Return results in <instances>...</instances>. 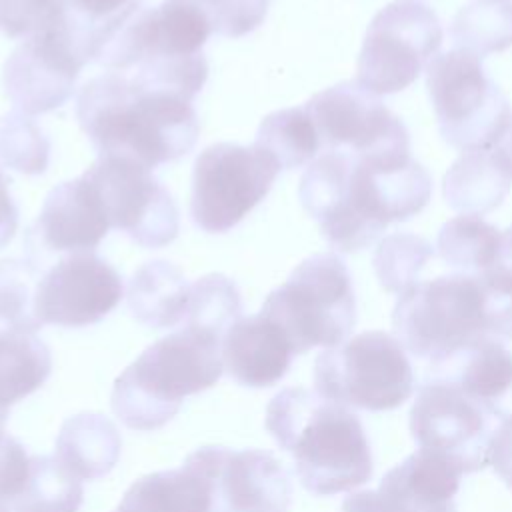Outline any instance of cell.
<instances>
[{"instance_id":"cb8c5ba5","label":"cell","mask_w":512,"mask_h":512,"mask_svg":"<svg viewBox=\"0 0 512 512\" xmlns=\"http://www.w3.org/2000/svg\"><path fill=\"white\" fill-rule=\"evenodd\" d=\"M120 450V432L108 416L80 412L60 426L54 456L80 480H98L118 464Z\"/></svg>"},{"instance_id":"8fae6325","label":"cell","mask_w":512,"mask_h":512,"mask_svg":"<svg viewBox=\"0 0 512 512\" xmlns=\"http://www.w3.org/2000/svg\"><path fill=\"white\" fill-rule=\"evenodd\" d=\"M278 172L280 166L254 144L204 148L192 172V222L210 234L228 232L266 198Z\"/></svg>"},{"instance_id":"52a82bcc","label":"cell","mask_w":512,"mask_h":512,"mask_svg":"<svg viewBox=\"0 0 512 512\" xmlns=\"http://www.w3.org/2000/svg\"><path fill=\"white\" fill-rule=\"evenodd\" d=\"M426 88L440 134L450 146L462 152L498 146L512 112L480 56L460 48L434 56L426 68Z\"/></svg>"},{"instance_id":"9a60e30c","label":"cell","mask_w":512,"mask_h":512,"mask_svg":"<svg viewBox=\"0 0 512 512\" xmlns=\"http://www.w3.org/2000/svg\"><path fill=\"white\" fill-rule=\"evenodd\" d=\"M122 296V278L104 258L94 252L66 254L40 274L36 316L42 326L82 328L100 322Z\"/></svg>"},{"instance_id":"8d00e7d4","label":"cell","mask_w":512,"mask_h":512,"mask_svg":"<svg viewBox=\"0 0 512 512\" xmlns=\"http://www.w3.org/2000/svg\"><path fill=\"white\" fill-rule=\"evenodd\" d=\"M10 180L0 170V248H4L16 234L18 228V208L8 192Z\"/></svg>"},{"instance_id":"ac0fdd59","label":"cell","mask_w":512,"mask_h":512,"mask_svg":"<svg viewBox=\"0 0 512 512\" xmlns=\"http://www.w3.org/2000/svg\"><path fill=\"white\" fill-rule=\"evenodd\" d=\"M226 446H202L176 470L138 478L114 512H226L220 498V462Z\"/></svg>"},{"instance_id":"44dd1931","label":"cell","mask_w":512,"mask_h":512,"mask_svg":"<svg viewBox=\"0 0 512 512\" xmlns=\"http://www.w3.org/2000/svg\"><path fill=\"white\" fill-rule=\"evenodd\" d=\"M462 474L448 458L420 448L384 474L378 494L390 512H456Z\"/></svg>"},{"instance_id":"30bf717a","label":"cell","mask_w":512,"mask_h":512,"mask_svg":"<svg viewBox=\"0 0 512 512\" xmlns=\"http://www.w3.org/2000/svg\"><path fill=\"white\" fill-rule=\"evenodd\" d=\"M88 62L90 52L60 2L56 14L6 58L2 86L16 110L44 114L68 102Z\"/></svg>"},{"instance_id":"74e56055","label":"cell","mask_w":512,"mask_h":512,"mask_svg":"<svg viewBox=\"0 0 512 512\" xmlns=\"http://www.w3.org/2000/svg\"><path fill=\"white\" fill-rule=\"evenodd\" d=\"M342 512H390L382 502L378 490H362L350 494L342 502Z\"/></svg>"},{"instance_id":"d6a6232c","label":"cell","mask_w":512,"mask_h":512,"mask_svg":"<svg viewBox=\"0 0 512 512\" xmlns=\"http://www.w3.org/2000/svg\"><path fill=\"white\" fill-rule=\"evenodd\" d=\"M432 258V246L414 234H390L386 236L374 254V270L380 284L394 294H402L418 276L426 262Z\"/></svg>"},{"instance_id":"836d02e7","label":"cell","mask_w":512,"mask_h":512,"mask_svg":"<svg viewBox=\"0 0 512 512\" xmlns=\"http://www.w3.org/2000/svg\"><path fill=\"white\" fill-rule=\"evenodd\" d=\"M208 18L214 34L240 38L256 30L268 12L270 0H192Z\"/></svg>"},{"instance_id":"60d3db41","label":"cell","mask_w":512,"mask_h":512,"mask_svg":"<svg viewBox=\"0 0 512 512\" xmlns=\"http://www.w3.org/2000/svg\"><path fill=\"white\" fill-rule=\"evenodd\" d=\"M6 420H8V408L0 404V440L4 436V426H6Z\"/></svg>"},{"instance_id":"2e32d148","label":"cell","mask_w":512,"mask_h":512,"mask_svg":"<svg viewBox=\"0 0 512 512\" xmlns=\"http://www.w3.org/2000/svg\"><path fill=\"white\" fill-rule=\"evenodd\" d=\"M108 230L100 198L80 174L54 186L44 198L40 214L26 234L28 258L44 268L46 254L94 252Z\"/></svg>"},{"instance_id":"5b68a950","label":"cell","mask_w":512,"mask_h":512,"mask_svg":"<svg viewBox=\"0 0 512 512\" xmlns=\"http://www.w3.org/2000/svg\"><path fill=\"white\" fill-rule=\"evenodd\" d=\"M224 372L222 338L192 326L150 344L112 386L114 416L132 430H158L186 396L214 386Z\"/></svg>"},{"instance_id":"1f68e13d","label":"cell","mask_w":512,"mask_h":512,"mask_svg":"<svg viewBox=\"0 0 512 512\" xmlns=\"http://www.w3.org/2000/svg\"><path fill=\"white\" fill-rule=\"evenodd\" d=\"M0 160L28 176L46 172L50 140L30 114L12 110L0 118Z\"/></svg>"},{"instance_id":"e0dca14e","label":"cell","mask_w":512,"mask_h":512,"mask_svg":"<svg viewBox=\"0 0 512 512\" xmlns=\"http://www.w3.org/2000/svg\"><path fill=\"white\" fill-rule=\"evenodd\" d=\"M82 480L56 456H30L12 436L0 440V512H78Z\"/></svg>"},{"instance_id":"5bb4252c","label":"cell","mask_w":512,"mask_h":512,"mask_svg":"<svg viewBox=\"0 0 512 512\" xmlns=\"http://www.w3.org/2000/svg\"><path fill=\"white\" fill-rule=\"evenodd\" d=\"M304 108L326 152L340 150L356 156L410 154V138L402 120L356 80L314 94Z\"/></svg>"},{"instance_id":"603a6c76","label":"cell","mask_w":512,"mask_h":512,"mask_svg":"<svg viewBox=\"0 0 512 512\" xmlns=\"http://www.w3.org/2000/svg\"><path fill=\"white\" fill-rule=\"evenodd\" d=\"M512 188V174L496 148L464 152L444 174L442 194L460 214L482 216L502 204Z\"/></svg>"},{"instance_id":"f1b7e54d","label":"cell","mask_w":512,"mask_h":512,"mask_svg":"<svg viewBox=\"0 0 512 512\" xmlns=\"http://www.w3.org/2000/svg\"><path fill=\"white\" fill-rule=\"evenodd\" d=\"M456 48L488 56L512 46V2L474 0L460 8L450 28Z\"/></svg>"},{"instance_id":"4dcf8cb0","label":"cell","mask_w":512,"mask_h":512,"mask_svg":"<svg viewBox=\"0 0 512 512\" xmlns=\"http://www.w3.org/2000/svg\"><path fill=\"white\" fill-rule=\"evenodd\" d=\"M42 266L26 260H0V324L24 332L42 328L36 316V286Z\"/></svg>"},{"instance_id":"8992f818","label":"cell","mask_w":512,"mask_h":512,"mask_svg":"<svg viewBox=\"0 0 512 512\" xmlns=\"http://www.w3.org/2000/svg\"><path fill=\"white\" fill-rule=\"evenodd\" d=\"M288 338L294 354L342 344L356 324V296L348 266L332 252L302 260L260 310Z\"/></svg>"},{"instance_id":"d590c367","label":"cell","mask_w":512,"mask_h":512,"mask_svg":"<svg viewBox=\"0 0 512 512\" xmlns=\"http://www.w3.org/2000/svg\"><path fill=\"white\" fill-rule=\"evenodd\" d=\"M134 2L136 0H62V4L70 14H74L80 22H84L94 30L96 48H98V32L102 30V26L112 22L120 14H124Z\"/></svg>"},{"instance_id":"6da1fadb","label":"cell","mask_w":512,"mask_h":512,"mask_svg":"<svg viewBox=\"0 0 512 512\" xmlns=\"http://www.w3.org/2000/svg\"><path fill=\"white\" fill-rule=\"evenodd\" d=\"M432 178L410 154L356 156L330 150L310 162L298 196L338 252L370 246L388 224L416 216L430 200Z\"/></svg>"},{"instance_id":"ffe728a7","label":"cell","mask_w":512,"mask_h":512,"mask_svg":"<svg viewBox=\"0 0 512 512\" xmlns=\"http://www.w3.org/2000/svg\"><path fill=\"white\" fill-rule=\"evenodd\" d=\"M294 356L284 332L262 312L238 318L222 340L224 370L238 384L250 388L280 382Z\"/></svg>"},{"instance_id":"9c48e42d","label":"cell","mask_w":512,"mask_h":512,"mask_svg":"<svg viewBox=\"0 0 512 512\" xmlns=\"http://www.w3.org/2000/svg\"><path fill=\"white\" fill-rule=\"evenodd\" d=\"M444 38L432 8L394 0L368 24L358 54L356 82L376 96L408 88L432 62Z\"/></svg>"},{"instance_id":"277c9868","label":"cell","mask_w":512,"mask_h":512,"mask_svg":"<svg viewBox=\"0 0 512 512\" xmlns=\"http://www.w3.org/2000/svg\"><path fill=\"white\" fill-rule=\"evenodd\" d=\"M392 330L406 352L436 368L484 340H512V302L476 274L452 272L398 294Z\"/></svg>"},{"instance_id":"d6986e66","label":"cell","mask_w":512,"mask_h":512,"mask_svg":"<svg viewBox=\"0 0 512 512\" xmlns=\"http://www.w3.org/2000/svg\"><path fill=\"white\" fill-rule=\"evenodd\" d=\"M220 498L226 512H288L292 480L268 450L226 448L220 464Z\"/></svg>"},{"instance_id":"7c38bea8","label":"cell","mask_w":512,"mask_h":512,"mask_svg":"<svg viewBox=\"0 0 512 512\" xmlns=\"http://www.w3.org/2000/svg\"><path fill=\"white\" fill-rule=\"evenodd\" d=\"M498 420L452 376L432 374L424 380L410 408V432L422 450L454 462L464 474L490 464Z\"/></svg>"},{"instance_id":"3957f363","label":"cell","mask_w":512,"mask_h":512,"mask_svg":"<svg viewBox=\"0 0 512 512\" xmlns=\"http://www.w3.org/2000/svg\"><path fill=\"white\" fill-rule=\"evenodd\" d=\"M266 430L294 460L300 484L332 496L372 478V452L360 418L316 390L284 388L266 408Z\"/></svg>"},{"instance_id":"ba28073f","label":"cell","mask_w":512,"mask_h":512,"mask_svg":"<svg viewBox=\"0 0 512 512\" xmlns=\"http://www.w3.org/2000/svg\"><path fill=\"white\" fill-rule=\"evenodd\" d=\"M314 386L320 396L338 404L382 412L412 396L414 372L392 334L368 330L318 354Z\"/></svg>"},{"instance_id":"f35d334b","label":"cell","mask_w":512,"mask_h":512,"mask_svg":"<svg viewBox=\"0 0 512 512\" xmlns=\"http://www.w3.org/2000/svg\"><path fill=\"white\" fill-rule=\"evenodd\" d=\"M496 150H498V154L502 156L504 164L508 166V170H510V174H512V118H510V124H508V128H506L502 140L498 142Z\"/></svg>"},{"instance_id":"ab89813d","label":"cell","mask_w":512,"mask_h":512,"mask_svg":"<svg viewBox=\"0 0 512 512\" xmlns=\"http://www.w3.org/2000/svg\"><path fill=\"white\" fill-rule=\"evenodd\" d=\"M492 440H498V442H504V444L512 446V406H510L508 414L504 416V420L498 424Z\"/></svg>"},{"instance_id":"83f0119b","label":"cell","mask_w":512,"mask_h":512,"mask_svg":"<svg viewBox=\"0 0 512 512\" xmlns=\"http://www.w3.org/2000/svg\"><path fill=\"white\" fill-rule=\"evenodd\" d=\"M500 236L502 230L482 216L460 214L440 228L436 248L448 266L460 272L478 274L494 262Z\"/></svg>"},{"instance_id":"e575fe53","label":"cell","mask_w":512,"mask_h":512,"mask_svg":"<svg viewBox=\"0 0 512 512\" xmlns=\"http://www.w3.org/2000/svg\"><path fill=\"white\" fill-rule=\"evenodd\" d=\"M60 2L62 0H0V32L10 38H28L56 14Z\"/></svg>"},{"instance_id":"d4e9b609","label":"cell","mask_w":512,"mask_h":512,"mask_svg":"<svg viewBox=\"0 0 512 512\" xmlns=\"http://www.w3.org/2000/svg\"><path fill=\"white\" fill-rule=\"evenodd\" d=\"M190 284L168 260L142 264L130 278L126 302L130 314L150 328H174L184 322Z\"/></svg>"},{"instance_id":"f546056e","label":"cell","mask_w":512,"mask_h":512,"mask_svg":"<svg viewBox=\"0 0 512 512\" xmlns=\"http://www.w3.org/2000/svg\"><path fill=\"white\" fill-rule=\"evenodd\" d=\"M238 318H242V300L236 284L228 276L214 272L190 284L188 308L180 326L200 328L224 340Z\"/></svg>"},{"instance_id":"7402d4cb","label":"cell","mask_w":512,"mask_h":512,"mask_svg":"<svg viewBox=\"0 0 512 512\" xmlns=\"http://www.w3.org/2000/svg\"><path fill=\"white\" fill-rule=\"evenodd\" d=\"M452 376L472 398L504 420L512 406V352L500 340H484L432 368Z\"/></svg>"},{"instance_id":"4316f807","label":"cell","mask_w":512,"mask_h":512,"mask_svg":"<svg viewBox=\"0 0 512 512\" xmlns=\"http://www.w3.org/2000/svg\"><path fill=\"white\" fill-rule=\"evenodd\" d=\"M254 146L264 150L280 170H294L318 158L322 142L304 106L284 108L262 118Z\"/></svg>"},{"instance_id":"4fadbf2b","label":"cell","mask_w":512,"mask_h":512,"mask_svg":"<svg viewBox=\"0 0 512 512\" xmlns=\"http://www.w3.org/2000/svg\"><path fill=\"white\" fill-rule=\"evenodd\" d=\"M82 176L94 186L110 228L122 230L144 248H162L176 240L178 206L148 168L100 156Z\"/></svg>"},{"instance_id":"484cf974","label":"cell","mask_w":512,"mask_h":512,"mask_svg":"<svg viewBox=\"0 0 512 512\" xmlns=\"http://www.w3.org/2000/svg\"><path fill=\"white\" fill-rule=\"evenodd\" d=\"M52 370L48 346L34 334L16 328H0V404L14 402L36 392Z\"/></svg>"},{"instance_id":"7a4b0ae2","label":"cell","mask_w":512,"mask_h":512,"mask_svg":"<svg viewBox=\"0 0 512 512\" xmlns=\"http://www.w3.org/2000/svg\"><path fill=\"white\" fill-rule=\"evenodd\" d=\"M76 118L100 156L124 158L148 170L186 156L200 134L190 100L112 70L80 88Z\"/></svg>"}]
</instances>
